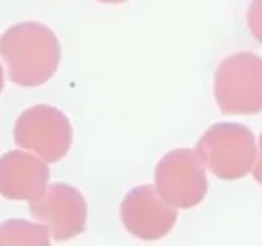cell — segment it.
<instances>
[{
  "label": "cell",
  "instance_id": "obj_1",
  "mask_svg": "<svg viewBox=\"0 0 262 246\" xmlns=\"http://www.w3.org/2000/svg\"><path fill=\"white\" fill-rule=\"evenodd\" d=\"M0 58L14 84L38 87L54 77L62 51L56 34L48 26L23 21L6 30L0 37Z\"/></svg>",
  "mask_w": 262,
  "mask_h": 246
},
{
  "label": "cell",
  "instance_id": "obj_2",
  "mask_svg": "<svg viewBox=\"0 0 262 246\" xmlns=\"http://www.w3.org/2000/svg\"><path fill=\"white\" fill-rule=\"evenodd\" d=\"M196 153L214 177L238 181L252 171L257 160L255 136L243 123H214L199 139Z\"/></svg>",
  "mask_w": 262,
  "mask_h": 246
},
{
  "label": "cell",
  "instance_id": "obj_3",
  "mask_svg": "<svg viewBox=\"0 0 262 246\" xmlns=\"http://www.w3.org/2000/svg\"><path fill=\"white\" fill-rule=\"evenodd\" d=\"M214 100L227 115L262 112V58L252 52L227 56L217 66L213 81Z\"/></svg>",
  "mask_w": 262,
  "mask_h": 246
},
{
  "label": "cell",
  "instance_id": "obj_4",
  "mask_svg": "<svg viewBox=\"0 0 262 246\" xmlns=\"http://www.w3.org/2000/svg\"><path fill=\"white\" fill-rule=\"evenodd\" d=\"M14 141L47 162H58L72 147L73 129L60 109L35 105L26 109L16 120Z\"/></svg>",
  "mask_w": 262,
  "mask_h": 246
},
{
  "label": "cell",
  "instance_id": "obj_5",
  "mask_svg": "<svg viewBox=\"0 0 262 246\" xmlns=\"http://www.w3.org/2000/svg\"><path fill=\"white\" fill-rule=\"evenodd\" d=\"M156 189L176 209H192L208 193V177L196 150L176 149L161 158L155 171Z\"/></svg>",
  "mask_w": 262,
  "mask_h": 246
},
{
  "label": "cell",
  "instance_id": "obj_6",
  "mask_svg": "<svg viewBox=\"0 0 262 246\" xmlns=\"http://www.w3.org/2000/svg\"><path fill=\"white\" fill-rule=\"evenodd\" d=\"M30 213L49 230L54 241L62 242L80 235L87 225V202L76 187L52 183L30 200Z\"/></svg>",
  "mask_w": 262,
  "mask_h": 246
},
{
  "label": "cell",
  "instance_id": "obj_7",
  "mask_svg": "<svg viewBox=\"0 0 262 246\" xmlns=\"http://www.w3.org/2000/svg\"><path fill=\"white\" fill-rule=\"evenodd\" d=\"M121 218L129 234L143 241H157L174 228L178 213L163 200L155 186L140 185L123 198Z\"/></svg>",
  "mask_w": 262,
  "mask_h": 246
},
{
  "label": "cell",
  "instance_id": "obj_8",
  "mask_svg": "<svg viewBox=\"0 0 262 246\" xmlns=\"http://www.w3.org/2000/svg\"><path fill=\"white\" fill-rule=\"evenodd\" d=\"M48 165L35 155L11 150L0 157V194L7 200H32L48 186Z\"/></svg>",
  "mask_w": 262,
  "mask_h": 246
},
{
  "label": "cell",
  "instance_id": "obj_9",
  "mask_svg": "<svg viewBox=\"0 0 262 246\" xmlns=\"http://www.w3.org/2000/svg\"><path fill=\"white\" fill-rule=\"evenodd\" d=\"M3 245H49V230L43 224L11 218L0 224Z\"/></svg>",
  "mask_w": 262,
  "mask_h": 246
},
{
  "label": "cell",
  "instance_id": "obj_10",
  "mask_svg": "<svg viewBox=\"0 0 262 246\" xmlns=\"http://www.w3.org/2000/svg\"><path fill=\"white\" fill-rule=\"evenodd\" d=\"M247 24L251 35L262 43V0H252L247 13Z\"/></svg>",
  "mask_w": 262,
  "mask_h": 246
},
{
  "label": "cell",
  "instance_id": "obj_11",
  "mask_svg": "<svg viewBox=\"0 0 262 246\" xmlns=\"http://www.w3.org/2000/svg\"><path fill=\"white\" fill-rule=\"evenodd\" d=\"M259 157L257 158V162H255V166H252V177L257 181L259 185H262V132L259 134Z\"/></svg>",
  "mask_w": 262,
  "mask_h": 246
},
{
  "label": "cell",
  "instance_id": "obj_12",
  "mask_svg": "<svg viewBox=\"0 0 262 246\" xmlns=\"http://www.w3.org/2000/svg\"><path fill=\"white\" fill-rule=\"evenodd\" d=\"M97 2H101V3H105V5H119V3H125V2H129V0H97Z\"/></svg>",
  "mask_w": 262,
  "mask_h": 246
},
{
  "label": "cell",
  "instance_id": "obj_13",
  "mask_svg": "<svg viewBox=\"0 0 262 246\" xmlns=\"http://www.w3.org/2000/svg\"><path fill=\"white\" fill-rule=\"evenodd\" d=\"M3 87H5V76H3V67L0 64V92L3 91Z\"/></svg>",
  "mask_w": 262,
  "mask_h": 246
},
{
  "label": "cell",
  "instance_id": "obj_14",
  "mask_svg": "<svg viewBox=\"0 0 262 246\" xmlns=\"http://www.w3.org/2000/svg\"><path fill=\"white\" fill-rule=\"evenodd\" d=\"M0 245H3V241H2V228H0Z\"/></svg>",
  "mask_w": 262,
  "mask_h": 246
}]
</instances>
